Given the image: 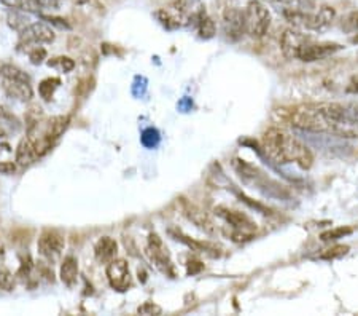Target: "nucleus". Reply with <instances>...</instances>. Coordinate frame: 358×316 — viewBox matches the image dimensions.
Wrapping results in <instances>:
<instances>
[{"label":"nucleus","mask_w":358,"mask_h":316,"mask_svg":"<svg viewBox=\"0 0 358 316\" xmlns=\"http://www.w3.org/2000/svg\"><path fill=\"white\" fill-rule=\"evenodd\" d=\"M352 42H354V43H358V32H357V36H354V39H352Z\"/></svg>","instance_id":"36"},{"label":"nucleus","mask_w":358,"mask_h":316,"mask_svg":"<svg viewBox=\"0 0 358 316\" xmlns=\"http://www.w3.org/2000/svg\"><path fill=\"white\" fill-rule=\"evenodd\" d=\"M223 31L229 40H239L244 36V15H242V10L228 8L224 11Z\"/></svg>","instance_id":"11"},{"label":"nucleus","mask_w":358,"mask_h":316,"mask_svg":"<svg viewBox=\"0 0 358 316\" xmlns=\"http://www.w3.org/2000/svg\"><path fill=\"white\" fill-rule=\"evenodd\" d=\"M0 4L5 5V7L13 8V10H21V11H38L31 0H0Z\"/></svg>","instance_id":"22"},{"label":"nucleus","mask_w":358,"mask_h":316,"mask_svg":"<svg viewBox=\"0 0 358 316\" xmlns=\"http://www.w3.org/2000/svg\"><path fill=\"white\" fill-rule=\"evenodd\" d=\"M349 93H358V76L350 80V83L348 86Z\"/></svg>","instance_id":"33"},{"label":"nucleus","mask_w":358,"mask_h":316,"mask_svg":"<svg viewBox=\"0 0 358 316\" xmlns=\"http://www.w3.org/2000/svg\"><path fill=\"white\" fill-rule=\"evenodd\" d=\"M66 241L64 237L56 230H45V232L40 235L37 248L40 256L46 259L48 262H56L57 259L61 257L62 251H64Z\"/></svg>","instance_id":"6"},{"label":"nucleus","mask_w":358,"mask_h":316,"mask_svg":"<svg viewBox=\"0 0 358 316\" xmlns=\"http://www.w3.org/2000/svg\"><path fill=\"white\" fill-rule=\"evenodd\" d=\"M0 289H3V291L13 289V275H11L8 270H5V268L0 270Z\"/></svg>","instance_id":"27"},{"label":"nucleus","mask_w":358,"mask_h":316,"mask_svg":"<svg viewBox=\"0 0 358 316\" xmlns=\"http://www.w3.org/2000/svg\"><path fill=\"white\" fill-rule=\"evenodd\" d=\"M348 251H349V246H334V248L323 251L319 257L327 259V261H333V259H338V257H343L344 254H348Z\"/></svg>","instance_id":"25"},{"label":"nucleus","mask_w":358,"mask_h":316,"mask_svg":"<svg viewBox=\"0 0 358 316\" xmlns=\"http://www.w3.org/2000/svg\"><path fill=\"white\" fill-rule=\"evenodd\" d=\"M159 142V133L157 130H153V128H148V130H145L143 131V135H142V144L145 147H155L157 146V144Z\"/></svg>","instance_id":"26"},{"label":"nucleus","mask_w":358,"mask_h":316,"mask_svg":"<svg viewBox=\"0 0 358 316\" xmlns=\"http://www.w3.org/2000/svg\"><path fill=\"white\" fill-rule=\"evenodd\" d=\"M3 90L10 97H15L18 101H31L34 96L31 83L20 82V80L3 78Z\"/></svg>","instance_id":"13"},{"label":"nucleus","mask_w":358,"mask_h":316,"mask_svg":"<svg viewBox=\"0 0 358 316\" xmlns=\"http://www.w3.org/2000/svg\"><path fill=\"white\" fill-rule=\"evenodd\" d=\"M118 245L110 237H102L94 246V256L99 262H110L117 256Z\"/></svg>","instance_id":"15"},{"label":"nucleus","mask_w":358,"mask_h":316,"mask_svg":"<svg viewBox=\"0 0 358 316\" xmlns=\"http://www.w3.org/2000/svg\"><path fill=\"white\" fill-rule=\"evenodd\" d=\"M137 312L141 315H161L163 313V310H161V307H158L157 303L145 302L142 307H138Z\"/></svg>","instance_id":"29"},{"label":"nucleus","mask_w":358,"mask_h":316,"mask_svg":"<svg viewBox=\"0 0 358 316\" xmlns=\"http://www.w3.org/2000/svg\"><path fill=\"white\" fill-rule=\"evenodd\" d=\"M16 171V165L11 162H0V174H13Z\"/></svg>","instance_id":"32"},{"label":"nucleus","mask_w":358,"mask_h":316,"mask_svg":"<svg viewBox=\"0 0 358 316\" xmlns=\"http://www.w3.org/2000/svg\"><path fill=\"white\" fill-rule=\"evenodd\" d=\"M2 135H3V133H2V130H0V137H2Z\"/></svg>","instance_id":"37"},{"label":"nucleus","mask_w":358,"mask_h":316,"mask_svg":"<svg viewBox=\"0 0 358 316\" xmlns=\"http://www.w3.org/2000/svg\"><path fill=\"white\" fill-rule=\"evenodd\" d=\"M0 76L8 80H20V82L31 83V77L27 76L24 71H21L20 67L13 64H2L0 66Z\"/></svg>","instance_id":"20"},{"label":"nucleus","mask_w":358,"mask_h":316,"mask_svg":"<svg viewBox=\"0 0 358 316\" xmlns=\"http://www.w3.org/2000/svg\"><path fill=\"white\" fill-rule=\"evenodd\" d=\"M8 26L11 29H15L16 32H22L24 29L31 25V18L26 15V11H21V10H13L8 13Z\"/></svg>","instance_id":"18"},{"label":"nucleus","mask_w":358,"mask_h":316,"mask_svg":"<svg viewBox=\"0 0 358 316\" xmlns=\"http://www.w3.org/2000/svg\"><path fill=\"white\" fill-rule=\"evenodd\" d=\"M310 40L309 36L299 32L298 29H287L282 34L280 39V50L287 60H298V55L301 48Z\"/></svg>","instance_id":"8"},{"label":"nucleus","mask_w":358,"mask_h":316,"mask_svg":"<svg viewBox=\"0 0 358 316\" xmlns=\"http://www.w3.org/2000/svg\"><path fill=\"white\" fill-rule=\"evenodd\" d=\"M67 126L69 117L59 115V117H53L46 120V122L34 123L29 128L27 137L34 144V147H36L38 157H43L55 146V142L62 136V133L67 130Z\"/></svg>","instance_id":"2"},{"label":"nucleus","mask_w":358,"mask_h":316,"mask_svg":"<svg viewBox=\"0 0 358 316\" xmlns=\"http://www.w3.org/2000/svg\"><path fill=\"white\" fill-rule=\"evenodd\" d=\"M194 21H198V29L202 39H212L215 36V22L204 13V10L196 16Z\"/></svg>","instance_id":"19"},{"label":"nucleus","mask_w":358,"mask_h":316,"mask_svg":"<svg viewBox=\"0 0 358 316\" xmlns=\"http://www.w3.org/2000/svg\"><path fill=\"white\" fill-rule=\"evenodd\" d=\"M50 67L59 69L61 72H71L72 69L75 67V62L67 56H59V57H53V60L48 61Z\"/></svg>","instance_id":"23"},{"label":"nucleus","mask_w":358,"mask_h":316,"mask_svg":"<svg viewBox=\"0 0 358 316\" xmlns=\"http://www.w3.org/2000/svg\"><path fill=\"white\" fill-rule=\"evenodd\" d=\"M38 153L34 147V144L29 141V137H22L21 142L18 144V149H16V163L20 166H29L36 163L38 160Z\"/></svg>","instance_id":"14"},{"label":"nucleus","mask_w":358,"mask_h":316,"mask_svg":"<svg viewBox=\"0 0 358 316\" xmlns=\"http://www.w3.org/2000/svg\"><path fill=\"white\" fill-rule=\"evenodd\" d=\"M275 2H280V4H294L296 0H275Z\"/></svg>","instance_id":"34"},{"label":"nucleus","mask_w":358,"mask_h":316,"mask_svg":"<svg viewBox=\"0 0 358 316\" xmlns=\"http://www.w3.org/2000/svg\"><path fill=\"white\" fill-rule=\"evenodd\" d=\"M244 15V32L253 39L266 36L271 26V13L262 0H250L242 10Z\"/></svg>","instance_id":"4"},{"label":"nucleus","mask_w":358,"mask_h":316,"mask_svg":"<svg viewBox=\"0 0 358 316\" xmlns=\"http://www.w3.org/2000/svg\"><path fill=\"white\" fill-rule=\"evenodd\" d=\"M107 278L108 283L117 291H128L131 286V273H129V266L124 259H112L107 266Z\"/></svg>","instance_id":"7"},{"label":"nucleus","mask_w":358,"mask_h":316,"mask_svg":"<svg viewBox=\"0 0 358 316\" xmlns=\"http://www.w3.org/2000/svg\"><path fill=\"white\" fill-rule=\"evenodd\" d=\"M341 48H343V47H341L339 43H331V42L317 43V42H314L313 39H310L309 42L301 48V51H299L298 60L304 61V62L319 61V60H323V57L331 56L333 53H336V51H339Z\"/></svg>","instance_id":"9"},{"label":"nucleus","mask_w":358,"mask_h":316,"mask_svg":"<svg viewBox=\"0 0 358 316\" xmlns=\"http://www.w3.org/2000/svg\"><path fill=\"white\" fill-rule=\"evenodd\" d=\"M61 281L67 287H73L78 278V261L73 256H67L61 263V272H59Z\"/></svg>","instance_id":"16"},{"label":"nucleus","mask_w":358,"mask_h":316,"mask_svg":"<svg viewBox=\"0 0 358 316\" xmlns=\"http://www.w3.org/2000/svg\"><path fill=\"white\" fill-rule=\"evenodd\" d=\"M187 216H188L189 221H192L193 224H196V226H198L199 228L204 230V232H207V233L215 232V226H213V222L210 221V217L207 216L206 212H202L201 209L193 208V206H192V208L187 211Z\"/></svg>","instance_id":"17"},{"label":"nucleus","mask_w":358,"mask_h":316,"mask_svg":"<svg viewBox=\"0 0 358 316\" xmlns=\"http://www.w3.org/2000/svg\"><path fill=\"white\" fill-rule=\"evenodd\" d=\"M29 57H31L32 64H42L43 60L46 57V51L42 47H36L34 50L29 51Z\"/></svg>","instance_id":"30"},{"label":"nucleus","mask_w":358,"mask_h":316,"mask_svg":"<svg viewBox=\"0 0 358 316\" xmlns=\"http://www.w3.org/2000/svg\"><path fill=\"white\" fill-rule=\"evenodd\" d=\"M285 18L298 29H308V31H323L331 25L334 16L333 7H322L319 11H304L299 8H288L285 10Z\"/></svg>","instance_id":"3"},{"label":"nucleus","mask_w":358,"mask_h":316,"mask_svg":"<svg viewBox=\"0 0 358 316\" xmlns=\"http://www.w3.org/2000/svg\"><path fill=\"white\" fill-rule=\"evenodd\" d=\"M343 27L345 29V31H355V29L358 27V13H350L348 18L344 20Z\"/></svg>","instance_id":"31"},{"label":"nucleus","mask_w":358,"mask_h":316,"mask_svg":"<svg viewBox=\"0 0 358 316\" xmlns=\"http://www.w3.org/2000/svg\"><path fill=\"white\" fill-rule=\"evenodd\" d=\"M147 254L150 257V261L155 263V267H157L159 272L174 277V266H172L171 261V252L164 245V241L161 240L157 233L150 235Z\"/></svg>","instance_id":"5"},{"label":"nucleus","mask_w":358,"mask_h":316,"mask_svg":"<svg viewBox=\"0 0 358 316\" xmlns=\"http://www.w3.org/2000/svg\"><path fill=\"white\" fill-rule=\"evenodd\" d=\"M218 216L223 217L224 221L231 224L238 233L242 235V237H250V233H247L248 230L255 228V224H253L245 214H242L239 211H233V209H224V208H218Z\"/></svg>","instance_id":"12"},{"label":"nucleus","mask_w":358,"mask_h":316,"mask_svg":"<svg viewBox=\"0 0 358 316\" xmlns=\"http://www.w3.org/2000/svg\"><path fill=\"white\" fill-rule=\"evenodd\" d=\"M37 10H57L59 0H31Z\"/></svg>","instance_id":"28"},{"label":"nucleus","mask_w":358,"mask_h":316,"mask_svg":"<svg viewBox=\"0 0 358 316\" xmlns=\"http://www.w3.org/2000/svg\"><path fill=\"white\" fill-rule=\"evenodd\" d=\"M354 232V228L352 227H339V228H333V230H328V232L322 233V240L323 241H336L339 238H344L345 235H350Z\"/></svg>","instance_id":"24"},{"label":"nucleus","mask_w":358,"mask_h":316,"mask_svg":"<svg viewBox=\"0 0 358 316\" xmlns=\"http://www.w3.org/2000/svg\"><path fill=\"white\" fill-rule=\"evenodd\" d=\"M61 85V80L59 78H45L42 83L38 85V95L43 97L45 101H51L53 99V95L55 91L57 90V86Z\"/></svg>","instance_id":"21"},{"label":"nucleus","mask_w":358,"mask_h":316,"mask_svg":"<svg viewBox=\"0 0 358 316\" xmlns=\"http://www.w3.org/2000/svg\"><path fill=\"white\" fill-rule=\"evenodd\" d=\"M21 42L27 45H43V43H51L55 40V32L45 22H31L24 31L20 32Z\"/></svg>","instance_id":"10"},{"label":"nucleus","mask_w":358,"mask_h":316,"mask_svg":"<svg viewBox=\"0 0 358 316\" xmlns=\"http://www.w3.org/2000/svg\"><path fill=\"white\" fill-rule=\"evenodd\" d=\"M75 2H77L78 5H83V4H86V2H88V0H75Z\"/></svg>","instance_id":"35"},{"label":"nucleus","mask_w":358,"mask_h":316,"mask_svg":"<svg viewBox=\"0 0 358 316\" xmlns=\"http://www.w3.org/2000/svg\"><path fill=\"white\" fill-rule=\"evenodd\" d=\"M262 147L274 163H296L299 168L309 170L314 157L308 146L280 128H269L262 137Z\"/></svg>","instance_id":"1"}]
</instances>
